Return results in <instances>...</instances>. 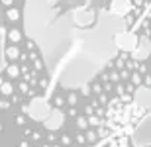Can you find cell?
Masks as SVG:
<instances>
[{
  "label": "cell",
  "instance_id": "7",
  "mask_svg": "<svg viewBox=\"0 0 151 147\" xmlns=\"http://www.w3.org/2000/svg\"><path fill=\"white\" fill-rule=\"evenodd\" d=\"M134 2L132 0H108V12L118 18H128L134 12Z\"/></svg>",
  "mask_w": 151,
  "mask_h": 147
},
{
  "label": "cell",
  "instance_id": "10",
  "mask_svg": "<svg viewBox=\"0 0 151 147\" xmlns=\"http://www.w3.org/2000/svg\"><path fill=\"white\" fill-rule=\"evenodd\" d=\"M132 100H134L139 108H143V110H149V86L139 85L137 88H135L134 98H132Z\"/></svg>",
  "mask_w": 151,
  "mask_h": 147
},
{
  "label": "cell",
  "instance_id": "22",
  "mask_svg": "<svg viewBox=\"0 0 151 147\" xmlns=\"http://www.w3.org/2000/svg\"><path fill=\"white\" fill-rule=\"evenodd\" d=\"M61 139H63V143H65V145H69V143H71V139H69L67 136H65V137H61Z\"/></svg>",
  "mask_w": 151,
  "mask_h": 147
},
{
  "label": "cell",
  "instance_id": "13",
  "mask_svg": "<svg viewBox=\"0 0 151 147\" xmlns=\"http://www.w3.org/2000/svg\"><path fill=\"white\" fill-rule=\"evenodd\" d=\"M22 37H24V32H20V29H10V32H8V39H10L12 43L22 41Z\"/></svg>",
  "mask_w": 151,
  "mask_h": 147
},
{
  "label": "cell",
  "instance_id": "15",
  "mask_svg": "<svg viewBox=\"0 0 151 147\" xmlns=\"http://www.w3.org/2000/svg\"><path fill=\"white\" fill-rule=\"evenodd\" d=\"M6 75H8L10 79H16L18 75H20V67H16V65H10V67H6Z\"/></svg>",
  "mask_w": 151,
  "mask_h": 147
},
{
  "label": "cell",
  "instance_id": "20",
  "mask_svg": "<svg viewBox=\"0 0 151 147\" xmlns=\"http://www.w3.org/2000/svg\"><path fill=\"white\" fill-rule=\"evenodd\" d=\"M55 104H57V106H63V98L57 96V98H55Z\"/></svg>",
  "mask_w": 151,
  "mask_h": 147
},
{
  "label": "cell",
  "instance_id": "3",
  "mask_svg": "<svg viewBox=\"0 0 151 147\" xmlns=\"http://www.w3.org/2000/svg\"><path fill=\"white\" fill-rule=\"evenodd\" d=\"M137 37H139V35L135 34L134 29L124 28V29H118L116 34H114L112 41H114V47H116L118 51L132 53V51H134V47L137 45Z\"/></svg>",
  "mask_w": 151,
  "mask_h": 147
},
{
  "label": "cell",
  "instance_id": "11",
  "mask_svg": "<svg viewBox=\"0 0 151 147\" xmlns=\"http://www.w3.org/2000/svg\"><path fill=\"white\" fill-rule=\"evenodd\" d=\"M4 16H6L8 22H18V20L22 18V12L18 10V8H14V6H8L6 12H4Z\"/></svg>",
  "mask_w": 151,
  "mask_h": 147
},
{
  "label": "cell",
  "instance_id": "8",
  "mask_svg": "<svg viewBox=\"0 0 151 147\" xmlns=\"http://www.w3.org/2000/svg\"><path fill=\"white\" fill-rule=\"evenodd\" d=\"M134 130L135 131H134V139H132V141L137 147H147L149 145V114L135 125Z\"/></svg>",
  "mask_w": 151,
  "mask_h": 147
},
{
  "label": "cell",
  "instance_id": "16",
  "mask_svg": "<svg viewBox=\"0 0 151 147\" xmlns=\"http://www.w3.org/2000/svg\"><path fill=\"white\" fill-rule=\"evenodd\" d=\"M2 59H4V29H0V71H2Z\"/></svg>",
  "mask_w": 151,
  "mask_h": 147
},
{
  "label": "cell",
  "instance_id": "21",
  "mask_svg": "<svg viewBox=\"0 0 151 147\" xmlns=\"http://www.w3.org/2000/svg\"><path fill=\"white\" fill-rule=\"evenodd\" d=\"M0 2H2L4 6H12V2H14V0H0Z\"/></svg>",
  "mask_w": 151,
  "mask_h": 147
},
{
  "label": "cell",
  "instance_id": "6",
  "mask_svg": "<svg viewBox=\"0 0 151 147\" xmlns=\"http://www.w3.org/2000/svg\"><path fill=\"white\" fill-rule=\"evenodd\" d=\"M149 49H151V43H149V32L143 29V34L137 37V45L134 47L132 51V59L137 63H145L149 59Z\"/></svg>",
  "mask_w": 151,
  "mask_h": 147
},
{
  "label": "cell",
  "instance_id": "5",
  "mask_svg": "<svg viewBox=\"0 0 151 147\" xmlns=\"http://www.w3.org/2000/svg\"><path fill=\"white\" fill-rule=\"evenodd\" d=\"M24 112L28 114L32 120H35V122H43L47 116H49V112H51V104L45 98H34V100H29V104L28 106H24L22 108Z\"/></svg>",
  "mask_w": 151,
  "mask_h": 147
},
{
  "label": "cell",
  "instance_id": "4",
  "mask_svg": "<svg viewBox=\"0 0 151 147\" xmlns=\"http://www.w3.org/2000/svg\"><path fill=\"white\" fill-rule=\"evenodd\" d=\"M71 18L77 28H92L96 22V8L92 6H77L71 10Z\"/></svg>",
  "mask_w": 151,
  "mask_h": 147
},
{
  "label": "cell",
  "instance_id": "2",
  "mask_svg": "<svg viewBox=\"0 0 151 147\" xmlns=\"http://www.w3.org/2000/svg\"><path fill=\"white\" fill-rule=\"evenodd\" d=\"M59 0H26V35L29 39H37L49 24L55 22V6Z\"/></svg>",
  "mask_w": 151,
  "mask_h": 147
},
{
  "label": "cell",
  "instance_id": "14",
  "mask_svg": "<svg viewBox=\"0 0 151 147\" xmlns=\"http://www.w3.org/2000/svg\"><path fill=\"white\" fill-rule=\"evenodd\" d=\"M12 92H14V86L10 82H0V94H4V96H10Z\"/></svg>",
  "mask_w": 151,
  "mask_h": 147
},
{
  "label": "cell",
  "instance_id": "19",
  "mask_svg": "<svg viewBox=\"0 0 151 147\" xmlns=\"http://www.w3.org/2000/svg\"><path fill=\"white\" fill-rule=\"evenodd\" d=\"M84 139H86V141H96V133H94V131H88Z\"/></svg>",
  "mask_w": 151,
  "mask_h": 147
},
{
  "label": "cell",
  "instance_id": "23",
  "mask_svg": "<svg viewBox=\"0 0 151 147\" xmlns=\"http://www.w3.org/2000/svg\"><path fill=\"white\" fill-rule=\"evenodd\" d=\"M67 147H71V145H67Z\"/></svg>",
  "mask_w": 151,
  "mask_h": 147
},
{
  "label": "cell",
  "instance_id": "12",
  "mask_svg": "<svg viewBox=\"0 0 151 147\" xmlns=\"http://www.w3.org/2000/svg\"><path fill=\"white\" fill-rule=\"evenodd\" d=\"M18 57H20V49H18L16 45H10L4 49V59H8V61H16Z\"/></svg>",
  "mask_w": 151,
  "mask_h": 147
},
{
  "label": "cell",
  "instance_id": "9",
  "mask_svg": "<svg viewBox=\"0 0 151 147\" xmlns=\"http://www.w3.org/2000/svg\"><path fill=\"white\" fill-rule=\"evenodd\" d=\"M63 124H65V114L59 110V108H51V112H49V116L43 120V125L47 128L49 131H57V130H61L63 128Z\"/></svg>",
  "mask_w": 151,
  "mask_h": 147
},
{
  "label": "cell",
  "instance_id": "17",
  "mask_svg": "<svg viewBox=\"0 0 151 147\" xmlns=\"http://www.w3.org/2000/svg\"><path fill=\"white\" fill-rule=\"evenodd\" d=\"M77 125H78V130H86V128H88V122H86V118L81 116V118L77 120Z\"/></svg>",
  "mask_w": 151,
  "mask_h": 147
},
{
  "label": "cell",
  "instance_id": "18",
  "mask_svg": "<svg viewBox=\"0 0 151 147\" xmlns=\"http://www.w3.org/2000/svg\"><path fill=\"white\" fill-rule=\"evenodd\" d=\"M67 102H69V106H75V104H77V94H75V92H69Z\"/></svg>",
  "mask_w": 151,
  "mask_h": 147
},
{
  "label": "cell",
  "instance_id": "1",
  "mask_svg": "<svg viewBox=\"0 0 151 147\" xmlns=\"http://www.w3.org/2000/svg\"><path fill=\"white\" fill-rule=\"evenodd\" d=\"M147 114H149V110L139 108L129 96L114 98L108 104V110H106V128H110L114 131L132 130Z\"/></svg>",
  "mask_w": 151,
  "mask_h": 147
}]
</instances>
